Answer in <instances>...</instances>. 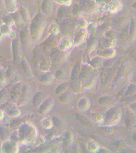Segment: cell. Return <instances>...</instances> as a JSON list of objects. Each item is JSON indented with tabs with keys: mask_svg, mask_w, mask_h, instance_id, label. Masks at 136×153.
Wrapping results in <instances>:
<instances>
[{
	"mask_svg": "<svg viewBox=\"0 0 136 153\" xmlns=\"http://www.w3.org/2000/svg\"><path fill=\"white\" fill-rule=\"evenodd\" d=\"M56 77L58 79L61 80L63 79L64 78L65 75L64 73L62 71L59 70L57 72L56 74Z\"/></svg>",
	"mask_w": 136,
	"mask_h": 153,
	"instance_id": "obj_33",
	"label": "cell"
},
{
	"mask_svg": "<svg viewBox=\"0 0 136 153\" xmlns=\"http://www.w3.org/2000/svg\"><path fill=\"white\" fill-rule=\"evenodd\" d=\"M12 48L14 60L17 62L19 61L20 58V45L18 40H15L13 42Z\"/></svg>",
	"mask_w": 136,
	"mask_h": 153,
	"instance_id": "obj_11",
	"label": "cell"
},
{
	"mask_svg": "<svg viewBox=\"0 0 136 153\" xmlns=\"http://www.w3.org/2000/svg\"><path fill=\"white\" fill-rule=\"evenodd\" d=\"M45 95L42 92H38L34 96L33 100V104L35 106L40 105L45 100Z\"/></svg>",
	"mask_w": 136,
	"mask_h": 153,
	"instance_id": "obj_12",
	"label": "cell"
},
{
	"mask_svg": "<svg viewBox=\"0 0 136 153\" xmlns=\"http://www.w3.org/2000/svg\"><path fill=\"white\" fill-rule=\"evenodd\" d=\"M78 25L82 29H85L88 26V22L85 19H82L78 22Z\"/></svg>",
	"mask_w": 136,
	"mask_h": 153,
	"instance_id": "obj_31",
	"label": "cell"
},
{
	"mask_svg": "<svg viewBox=\"0 0 136 153\" xmlns=\"http://www.w3.org/2000/svg\"><path fill=\"white\" fill-rule=\"evenodd\" d=\"M122 111L119 108H112L107 112L104 124L106 126H112L118 124L122 117Z\"/></svg>",
	"mask_w": 136,
	"mask_h": 153,
	"instance_id": "obj_2",
	"label": "cell"
},
{
	"mask_svg": "<svg viewBox=\"0 0 136 153\" xmlns=\"http://www.w3.org/2000/svg\"><path fill=\"white\" fill-rule=\"evenodd\" d=\"M73 45V41L70 39H64L60 46V50L62 51H66L72 48Z\"/></svg>",
	"mask_w": 136,
	"mask_h": 153,
	"instance_id": "obj_13",
	"label": "cell"
},
{
	"mask_svg": "<svg viewBox=\"0 0 136 153\" xmlns=\"http://www.w3.org/2000/svg\"><path fill=\"white\" fill-rule=\"evenodd\" d=\"M51 60L55 63H59L63 61L66 57V54L61 51H55L51 54Z\"/></svg>",
	"mask_w": 136,
	"mask_h": 153,
	"instance_id": "obj_9",
	"label": "cell"
},
{
	"mask_svg": "<svg viewBox=\"0 0 136 153\" xmlns=\"http://www.w3.org/2000/svg\"><path fill=\"white\" fill-rule=\"evenodd\" d=\"M124 104H130L136 102V94L127 97L122 101Z\"/></svg>",
	"mask_w": 136,
	"mask_h": 153,
	"instance_id": "obj_22",
	"label": "cell"
},
{
	"mask_svg": "<svg viewBox=\"0 0 136 153\" xmlns=\"http://www.w3.org/2000/svg\"><path fill=\"white\" fill-rule=\"evenodd\" d=\"M8 133L7 130L3 127H0V138L3 140H5L8 138Z\"/></svg>",
	"mask_w": 136,
	"mask_h": 153,
	"instance_id": "obj_26",
	"label": "cell"
},
{
	"mask_svg": "<svg viewBox=\"0 0 136 153\" xmlns=\"http://www.w3.org/2000/svg\"><path fill=\"white\" fill-rule=\"evenodd\" d=\"M53 75L49 73H46L41 76V81L45 84H50L53 82Z\"/></svg>",
	"mask_w": 136,
	"mask_h": 153,
	"instance_id": "obj_16",
	"label": "cell"
},
{
	"mask_svg": "<svg viewBox=\"0 0 136 153\" xmlns=\"http://www.w3.org/2000/svg\"><path fill=\"white\" fill-rule=\"evenodd\" d=\"M80 73V67L79 64H77L73 69L72 73V79L79 78Z\"/></svg>",
	"mask_w": 136,
	"mask_h": 153,
	"instance_id": "obj_21",
	"label": "cell"
},
{
	"mask_svg": "<svg viewBox=\"0 0 136 153\" xmlns=\"http://www.w3.org/2000/svg\"><path fill=\"white\" fill-rule=\"evenodd\" d=\"M133 8H135V9H136V2L134 4H133Z\"/></svg>",
	"mask_w": 136,
	"mask_h": 153,
	"instance_id": "obj_40",
	"label": "cell"
},
{
	"mask_svg": "<svg viewBox=\"0 0 136 153\" xmlns=\"http://www.w3.org/2000/svg\"><path fill=\"white\" fill-rule=\"evenodd\" d=\"M45 26V20L41 15H38L32 20L30 26L31 37L34 41H37L40 38Z\"/></svg>",
	"mask_w": 136,
	"mask_h": 153,
	"instance_id": "obj_1",
	"label": "cell"
},
{
	"mask_svg": "<svg viewBox=\"0 0 136 153\" xmlns=\"http://www.w3.org/2000/svg\"><path fill=\"white\" fill-rule=\"evenodd\" d=\"M115 54V51L111 49H108L104 52V56L106 58H112L114 56Z\"/></svg>",
	"mask_w": 136,
	"mask_h": 153,
	"instance_id": "obj_30",
	"label": "cell"
},
{
	"mask_svg": "<svg viewBox=\"0 0 136 153\" xmlns=\"http://www.w3.org/2000/svg\"><path fill=\"white\" fill-rule=\"evenodd\" d=\"M76 25L77 23L75 20L71 19H66L62 22L60 26L61 32L64 35H69L74 32Z\"/></svg>",
	"mask_w": 136,
	"mask_h": 153,
	"instance_id": "obj_3",
	"label": "cell"
},
{
	"mask_svg": "<svg viewBox=\"0 0 136 153\" xmlns=\"http://www.w3.org/2000/svg\"><path fill=\"white\" fill-rule=\"evenodd\" d=\"M90 106V103L88 100L86 99H83L80 100L79 103V106L81 109L83 111L88 110Z\"/></svg>",
	"mask_w": 136,
	"mask_h": 153,
	"instance_id": "obj_20",
	"label": "cell"
},
{
	"mask_svg": "<svg viewBox=\"0 0 136 153\" xmlns=\"http://www.w3.org/2000/svg\"><path fill=\"white\" fill-rule=\"evenodd\" d=\"M5 80V75L3 71L0 70V84H3Z\"/></svg>",
	"mask_w": 136,
	"mask_h": 153,
	"instance_id": "obj_34",
	"label": "cell"
},
{
	"mask_svg": "<svg viewBox=\"0 0 136 153\" xmlns=\"http://www.w3.org/2000/svg\"><path fill=\"white\" fill-rule=\"evenodd\" d=\"M115 144H116L117 147H118V148H120V147H121V146L122 145L123 143L120 142V141H118V142H116V143H115Z\"/></svg>",
	"mask_w": 136,
	"mask_h": 153,
	"instance_id": "obj_38",
	"label": "cell"
},
{
	"mask_svg": "<svg viewBox=\"0 0 136 153\" xmlns=\"http://www.w3.org/2000/svg\"><path fill=\"white\" fill-rule=\"evenodd\" d=\"M54 101L51 98H48L45 100L40 105L38 110L39 113L44 115L50 111L53 105Z\"/></svg>",
	"mask_w": 136,
	"mask_h": 153,
	"instance_id": "obj_5",
	"label": "cell"
},
{
	"mask_svg": "<svg viewBox=\"0 0 136 153\" xmlns=\"http://www.w3.org/2000/svg\"><path fill=\"white\" fill-rule=\"evenodd\" d=\"M17 122V123H16V124H18V123H17V122ZM16 124L14 123L13 124H12L13 125V124ZM16 127H17V124H16Z\"/></svg>",
	"mask_w": 136,
	"mask_h": 153,
	"instance_id": "obj_41",
	"label": "cell"
},
{
	"mask_svg": "<svg viewBox=\"0 0 136 153\" xmlns=\"http://www.w3.org/2000/svg\"><path fill=\"white\" fill-rule=\"evenodd\" d=\"M2 30L3 33L5 34V35L10 34V29L9 27L3 26L2 28Z\"/></svg>",
	"mask_w": 136,
	"mask_h": 153,
	"instance_id": "obj_36",
	"label": "cell"
},
{
	"mask_svg": "<svg viewBox=\"0 0 136 153\" xmlns=\"http://www.w3.org/2000/svg\"><path fill=\"white\" fill-rule=\"evenodd\" d=\"M92 38L88 42V48L89 51H91L93 49V48L95 47L96 44L95 39Z\"/></svg>",
	"mask_w": 136,
	"mask_h": 153,
	"instance_id": "obj_32",
	"label": "cell"
},
{
	"mask_svg": "<svg viewBox=\"0 0 136 153\" xmlns=\"http://www.w3.org/2000/svg\"><path fill=\"white\" fill-rule=\"evenodd\" d=\"M133 139L134 142L136 144V132H135L134 134L133 135Z\"/></svg>",
	"mask_w": 136,
	"mask_h": 153,
	"instance_id": "obj_39",
	"label": "cell"
},
{
	"mask_svg": "<svg viewBox=\"0 0 136 153\" xmlns=\"http://www.w3.org/2000/svg\"><path fill=\"white\" fill-rule=\"evenodd\" d=\"M101 62H102V60L101 58L97 57V58H94L92 60V61H91V64L94 67L97 68L100 66Z\"/></svg>",
	"mask_w": 136,
	"mask_h": 153,
	"instance_id": "obj_25",
	"label": "cell"
},
{
	"mask_svg": "<svg viewBox=\"0 0 136 153\" xmlns=\"http://www.w3.org/2000/svg\"><path fill=\"white\" fill-rule=\"evenodd\" d=\"M59 32V28L55 24L52 25L50 28L49 32L53 35H56L58 34Z\"/></svg>",
	"mask_w": 136,
	"mask_h": 153,
	"instance_id": "obj_29",
	"label": "cell"
},
{
	"mask_svg": "<svg viewBox=\"0 0 136 153\" xmlns=\"http://www.w3.org/2000/svg\"><path fill=\"white\" fill-rule=\"evenodd\" d=\"M68 86L66 84H62L59 85L56 88L55 92L58 95L64 93L67 89Z\"/></svg>",
	"mask_w": 136,
	"mask_h": 153,
	"instance_id": "obj_24",
	"label": "cell"
},
{
	"mask_svg": "<svg viewBox=\"0 0 136 153\" xmlns=\"http://www.w3.org/2000/svg\"><path fill=\"white\" fill-rule=\"evenodd\" d=\"M71 96L69 93H63L60 96V99L63 103H68L71 100Z\"/></svg>",
	"mask_w": 136,
	"mask_h": 153,
	"instance_id": "obj_27",
	"label": "cell"
},
{
	"mask_svg": "<svg viewBox=\"0 0 136 153\" xmlns=\"http://www.w3.org/2000/svg\"><path fill=\"white\" fill-rule=\"evenodd\" d=\"M96 29V26L94 24H91L88 28V32L91 34H93L95 32Z\"/></svg>",
	"mask_w": 136,
	"mask_h": 153,
	"instance_id": "obj_35",
	"label": "cell"
},
{
	"mask_svg": "<svg viewBox=\"0 0 136 153\" xmlns=\"http://www.w3.org/2000/svg\"><path fill=\"white\" fill-rule=\"evenodd\" d=\"M113 101V99L109 97H103L100 98L99 100V103L101 105H108L110 104Z\"/></svg>",
	"mask_w": 136,
	"mask_h": 153,
	"instance_id": "obj_23",
	"label": "cell"
},
{
	"mask_svg": "<svg viewBox=\"0 0 136 153\" xmlns=\"http://www.w3.org/2000/svg\"><path fill=\"white\" fill-rule=\"evenodd\" d=\"M125 124L128 130H133L136 129V117L133 113L127 112L126 115Z\"/></svg>",
	"mask_w": 136,
	"mask_h": 153,
	"instance_id": "obj_6",
	"label": "cell"
},
{
	"mask_svg": "<svg viewBox=\"0 0 136 153\" xmlns=\"http://www.w3.org/2000/svg\"><path fill=\"white\" fill-rule=\"evenodd\" d=\"M58 38L49 37L42 44V46L45 50H49L58 46L59 40Z\"/></svg>",
	"mask_w": 136,
	"mask_h": 153,
	"instance_id": "obj_7",
	"label": "cell"
},
{
	"mask_svg": "<svg viewBox=\"0 0 136 153\" xmlns=\"http://www.w3.org/2000/svg\"><path fill=\"white\" fill-rule=\"evenodd\" d=\"M135 94H136V85L135 84H132L127 87L124 96L127 97Z\"/></svg>",
	"mask_w": 136,
	"mask_h": 153,
	"instance_id": "obj_15",
	"label": "cell"
},
{
	"mask_svg": "<svg viewBox=\"0 0 136 153\" xmlns=\"http://www.w3.org/2000/svg\"><path fill=\"white\" fill-rule=\"evenodd\" d=\"M42 10L46 15H49L51 13V6L48 0H45L42 5Z\"/></svg>",
	"mask_w": 136,
	"mask_h": 153,
	"instance_id": "obj_18",
	"label": "cell"
},
{
	"mask_svg": "<svg viewBox=\"0 0 136 153\" xmlns=\"http://www.w3.org/2000/svg\"><path fill=\"white\" fill-rule=\"evenodd\" d=\"M22 66L23 70L26 74L28 76H31L32 75L31 69H30V66H29L27 62L25 60H23L22 61Z\"/></svg>",
	"mask_w": 136,
	"mask_h": 153,
	"instance_id": "obj_19",
	"label": "cell"
},
{
	"mask_svg": "<svg viewBox=\"0 0 136 153\" xmlns=\"http://www.w3.org/2000/svg\"><path fill=\"white\" fill-rule=\"evenodd\" d=\"M20 39L22 44L24 48H28L31 45V39L28 32L26 31H22L20 33Z\"/></svg>",
	"mask_w": 136,
	"mask_h": 153,
	"instance_id": "obj_10",
	"label": "cell"
},
{
	"mask_svg": "<svg viewBox=\"0 0 136 153\" xmlns=\"http://www.w3.org/2000/svg\"><path fill=\"white\" fill-rule=\"evenodd\" d=\"M21 13L23 20L26 22H29L30 21V17L28 14L25 9L22 8H21Z\"/></svg>",
	"mask_w": 136,
	"mask_h": 153,
	"instance_id": "obj_28",
	"label": "cell"
},
{
	"mask_svg": "<svg viewBox=\"0 0 136 153\" xmlns=\"http://www.w3.org/2000/svg\"><path fill=\"white\" fill-rule=\"evenodd\" d=\"M86 35V31H82L79 32L74 38V43L75 45L78 46L82 44L85 40Z\"/></svg>",
	"mask_w": 136,
	"mask_h": 153,
	"instance_id": "obj_14",
	"label": "cell"
},
{
	"mask_svg": "<svg viewBox=\"0 0 136 153\" xmlns=\"http://www.w3.org/2000/svg\"><path fill=\"white\" fill-rule=\"evenodd\" d=\"M22 89V85L20 83L17 84L13 88L11 92V99L14 102H17L20 99Z\"/></svg>",
	"mask_w": 136,
	"mask_h": 153,
	"instance_id": "obj_8",
	"label": "cell"
},
{
	"mask_svg": "<svg viewBox=\"0 0 136 153\" xmlns=\"http://www.w3.org/2000/svg\"><path fill=\"white\" fill-rule=\"evenodd\" d=\"M31 90L30 87L27 85L24 86L22 88L21 96L18 101V106L24 105L28 103L31 97Z\"/></svg>",
	"mask_w": 136,
	"mask_h": 153,
	"instance_id": "obj_4",
	"label": "cell"
},
{
	"mask_svg": "<svg viewBox=\"0 0 136 153\" xmlns=\"http://www.w3.org/2000/svg\"><path fill=\"white\" fill-rule=\"evenodd\" d=\"M129 107L134 111L136 112V102L129 104Z\"/></svg>",
	"mask_w": 136,
	"mask_h": 153,
	"instance_id": "obj_37",
	"label": "cell"
},
{
	"mask_svg": "<svg viewBox=\"0 0 136 153\" xmlns=\"http://www.w3.org/2000/svg\"><path fill=\"white\" fill-rule=\"evenodd\" d=\"M129 34L130 40L132 41L134 40L136 37V22L135 20H132L131 22Z\"/></svg>",
	"mask_w": 136,
	"mask_h": 153,
	"instance_id": "obj_17",
	"label": "cell"
}]
</instances>
